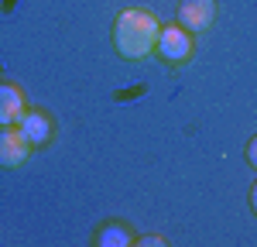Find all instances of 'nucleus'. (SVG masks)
I'll list each match as a JSON object with an SVG mask.
<instances>
[{
    "label": "nucleus",
    "instance_id": "obj_1",
    "mask_svg": "<svg viewBox=\"0 0 257 247\" xmlns=\"http://www.w3.org/2000/svg\"><path fill=\"white\" fill-rule=\"evenodd\" d=\"M158 31H161V24L151 11L127 7L113 21V45H117V52L123 59H134V62L148 59L158 48Z\"/></svg>",
    "mask_w": 257,
    "mask_h": 247
},
{
    "label": "nucleus",
    "instance_id": "obj_2",
    "mask_svg": "<svg viewBox=\"0 0 257 247\" xmlns=\"http://www.w3.org/2000/svg\"><path fill=\"white\" fill-rule=\"evenodd\" d=\"M158 52L165 62L172 65H182V62L192 59V31H185L182 24H165L158 31Z\"/></svg>",
    "mask_w": 257,
    "mask_h": 247
},
{
    "label": "nucleus",
    "instance_id": "obj_3",
    "mask_svg": "<svg viewBox=\"0 0 257 247\" xmlns=\"http://www.w3.org/2000/svg\"><path fill=\"white\" fill-rule=\"evenodd\" d=\"M31 155V141L21 134V127H0V168H21Z\"/></svg>",
    "mask_w": 257,
    "mask_h": 247
},
{
    "label": "nucleus",
    "instance_id": "obj_4",
    "mask_svg": "<svg viewBox=\"0 0 257 247\" xmlns=\"http://www.w3.org/2000/svg\"><path fill=\"white\" fill-rule=\"evenodd\" d=\"M216 21V0H182L178 4V24L185 31H206Z\"/></svg>",
    "mask_w": 257,
    "mask_h": 247
},
{
    "label": "nucleus",
    "instance_id": "obj_5",
    "mask_svg": "<svg viewBox=\"0 0 257 247\" xmlns=\"http://www.w3.org/2000/svg\"><path fill=\"white\" fill-rule=\"evenodd\" d=\"M24 110H28L24 93H21L14 82H0V127H14V124H21Z\"/></svg>",
    "mask_w": 257,
    "mask_h": 247
},
{
    "label": "nucleus",
    "instance_id": "obj_6",
    "mask_svg": "<svg viewBox=\"0 0 257 247\" xmlns=\"http://www.w3.org/2000/svg\"><path fill=\"white\" fill-rule=\"evenodd\" d=\"M18 127H21V134L31 141V148L52 141V120H48L41 110H24V117H21Z\"/></svg>",
    "mask_w": 257,
    "mask_h": 247
},
{
    "label": "nucleus",
    "instance_id": "obj_7",
    "mask_svg": "<svg viewBox=\"0 0 257 247\" xmlns=\"http://www.w3.org/2000/svg\"><path fill=\"white\" fill-rule=\"evenodd\" d=\"M96 244L99 247H131L134 244V233H131L123 223H106V226H99Z\"/></svg>",
    "mask_w": 257,
    "mask_h": 247
},
{
    "label": "nucleus",
    "instance_id": "obj_8",
    "mask_svg": "<svg viewBox=\"0 0 257 247\" xmlns=\"http://www.w3.org/2000/svg\"><path fill=\"white\" fill-rule=\"evenodd\" d=\"M247 162H250V165L257 168V138H254L250 144H247Z\"/></svg>",
    "mask_w": 257,
    "mask_h": 247
},
{
    "label": "nucleus",
    "instance_id": "obj_9",
    "mask_svg": "<svg viewBox=\"0 0 257 247\" xmlns=\"http://www.w3.org/2000/svg\"><path fill=\"white\" fill-rule=\"evenodd\" d=\"M250 206H254V213H257V182H254V189H250Z\"/></svg>",
    "mask_w": 257,
    "mask_h": 247
}]
</instances>
